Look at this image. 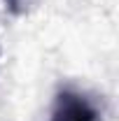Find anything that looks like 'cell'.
Instances as JSON below:
<instances>
[{"mask_svg":"<svg viewBox=\"0 0 119 121\" xmlns=\"http://www.w3.org/2000/svg\"><path fill=\"white\" fill-rule=\"evenodd\" d=\"M98 119H101L98 109L82 93L70 91V89H63L56 93L49 121H98Z\"/></svg>","mask_w":119,"mask_h":121,"instance_id":"obj_1","label":"cell"},{"mask_svg":"<svg viewBox=\"0 0 119 121\" xmlns=\"http://www.w3.org/2000/svg\"><path fill=\"white\" fill-rule=\"evenodd\" d=\"M5 7L12 12V14H21L23 12V0H2Z\"/></svg>","mask_w":119,"mask_h":121,"instance_id":"obj_2","label":"cell"}]
</instances>
